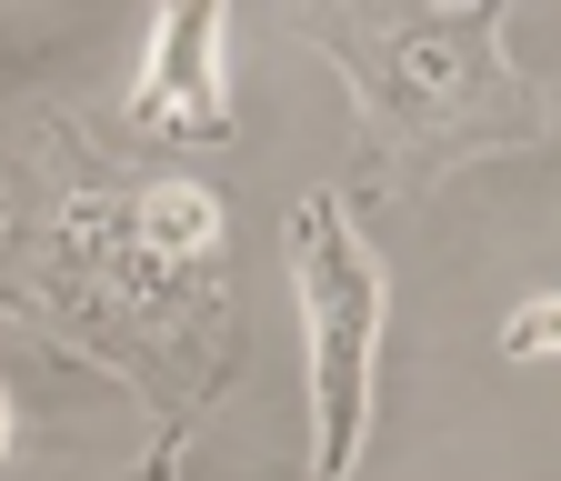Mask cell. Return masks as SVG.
<instances>
[{
	"mask_svg": "<svg viewBox=\"0 0 561 481\" xmlns=\"http://www.w3.org/2000/svg\"><path fill=\"white\" fill-rule=\"evenodd\" d=\"M0 331L121 381L151 432H201L241 381L221 191L121 161L70 101L0 121Z\"/></svg>",
	"mask_w": 561,
	"mask_h": 481,
	"instance_id": "obj_1",
	"label": "cell"
},
{
	"mask_svg": "<svg viewBox=\"0 0 561 481\" xmlns=\"http://www.w3.org/2000/svg\"><path fill=\"white\" fill-rule=\"evenodd\" d=\"M522 0H301V41L351 91V191L411 201L471 161L541 151L551 101L512 71L502 21Z\"/></svg>",
	"mask_w": 561,
	"mask_h": 481,
	"instance_id": "obj_2",
	"label": "cell"
},
{
	"mask_svg": "<svg viewBox=\"0 0 561 481\" xmlns=\"http://www.w3.org/2000/svg\"><path fill=\"white\" fill-rule=\"evenodd\" d=\"M291 291H301V362H311L301 481H351L371 451V381H381V321H391V282L351 221V191H311L291 211Z\"/></svg>",
	"mask_w": 561,
	"mask_h": 481,
	"instance_id": "obj_3",
	"label": "cell"
},
{
	"mask_svg": "<svg viewBox=\"0 0 561 481\" xmlns=\"http://www.w3.org/2000/svg\"><path fill=\"white\" fill-rule=\"evenodd\" d=\"M130 141L221 151L231 141V0H161L130 81Z\"/></svg>",
	"mask_w": 561,
	"mask_h": 481,
	"instance_id": "obj_4",
	"label": "cell"
},
{
	"mask_svg": "<svg viewBox=\"0 0 561 481\" xmlns=\"http://www.w3.org/2000/svg\"><path fill=\"white\" fill-rule=\"evenodd\" d=\"M502 352H512V362H551V352H561V291H541V301H522V311L502 321Z\"/></svg>",
	"mask_w": 561,
	"mask_h": 481,
	"instance_id": "obj_5",
	"label": "cell"
},
{
	"mask_svg": "<svg viewBox=\"0 0 561 481\" xmlns=\"http://www.w3.org/2000/svg\"><path fill=\"white\" fill-rule=\"evenodd\" d=\"M181 461H191V432H151V451H140L121 481H181Z\"/></svg>",
	"mask_w": 561,
	"mask_h": 481,
	"instance_id": "obj_6",
	"label": "cell"
},
{
	"mask_svg": "<svg viewBox=\"0 0 561 481\" xmlns=\"http://www.w3.org/2000/svg\"><path fill=\"white\" fill-rule=\"evenodd\" d=\"M11 442H21V411H11V381H0V461H11Z\"/></svg>",
	"mask_w": 561,
	"mask_h": 481,
	"instance_id": "obj_7",
	"label": "cell"
}]
</instances>
